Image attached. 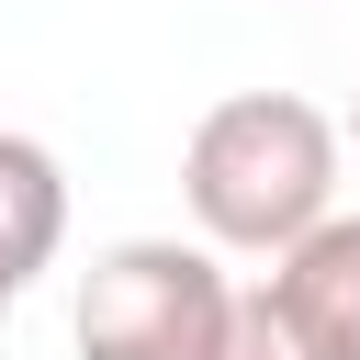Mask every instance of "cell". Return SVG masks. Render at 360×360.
<instances>
[{
  "label": "cell",
  "mask_w": 360,
  "mask_h": 360,
  "mask_svg": "<svg viewBox=\"0 0 360 360\" xmlns=\"http://www.w3.org/2000/svg\"><path fill=\"white\" fill-rule=\"evenodd\" d=\"M338 158H349V135L304 90H225L180 146V202H191L202 248L281 259L338 214Z\"/></svg>",
  "instance_id": "obj_1"
},
{
  "label": "cell",
  "mask_w": 360,
  "mask_h": 360,
  "mask_svg": "<svg viewBox=\"0 0 360 360\" xmlns=\"http://www.w3.org/2000/svg\"><path fill=\"white\" fill-rule=\"evenodd\" d=\"M236 326V281L214 270V248L191 236H112L79 270V360H225Z\"/></svg>",
  "instance_id": "obj_2"
},
{
  "label": "cell",
  "mask_w": 360,
  "mask_h": 360,
  "mask_svg": "<svg viewBox=\"0 0 360 360\" xmlns=\"http://www.w3.org/2000/svg\"><path fill=\"white\" fill-rule=\"evenodd\" d=\"M270 304L326 349V360H360V214H326L304 248L270 259Z\"/></svg>",
  "instance_id": "obj_3"
},
{
  "label": "cell",
  "mask_w": 360,
  "mask_h": 360,
  "mask_svg": "<svg viewBox=\"0 0 360 360\" xmlns=\"http://www.w3.org/2000/svg\"><path fill=\"white\" fill-rule=\"evenodd\" d=\"M56 248H68V169H56V146L0 135V281L22 292Z\"/></svg>",
  "instance_id": "obj_4"
},
{
  "label": "cell",
  "mask_w": 360,
  "mask_h": 360,
  "mask_svg": "<svg viewBox=\"0 0 360 360\" xmlns=\"http://www.w3.org/2000/svg\"><path fill=\"white\" fill-rule=\"evenodd\" d=\"M225 360H326V349L270 304V281H248V292H236V326H225Z\"/></svg>",
  "instance_id": "obj_5"
},
{
  "label": "cell",
  "mask_w": 360,
  "mask_h": 360,
  "mask_svg": "<svg viewBox=\"0 0 360 360\" xmlns=\"http://www.w3.org/2000/svg\"><path fill=\"white\" fill-rule=\"evenodd\" d=\"M11 304H22V292H11V281H0V326H11Z\"/></svg>",
  "instance_id": "obj_6"
},
{
  "label": "cell",
  "mask_w": 360,
  "mask_h": 360,
  "mask_svg": "<svg viewBox=\"0 0 360 360\" xmlns=\"http://www.w3.org/2000/svg\"><path fill=\"white\" fill-rule=\"evenodd\" d=\"M338 135H349V146H360V101H349V124H338Z\"/></svg>",
  "instance_id": "obj_7"
}]
</instances>
